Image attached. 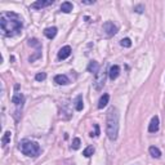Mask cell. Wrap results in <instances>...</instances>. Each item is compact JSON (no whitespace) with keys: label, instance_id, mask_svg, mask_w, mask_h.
I'll return each instance as SVG.
<instances>
[{"label":"cell","instance_id":"cell-1","mask_svg":"<svg viewBox=\"0 0 165 165\" xmlns=\"http://www.w3.org/2000/svg\"><path fill=\"white\" fill-rule=\"evenodd\" d=\"M0 27L5 36H14L22 30V19L16 13H5L0 17Z\"/></svg>","mask_w":165,"mask_h":165},{"label":"cell","instance_id":"cell-2","mask_svg":"<svg viewBox=\"0 0 165 165\" xmlns=\"http://www.w3.org/2000/svg\"><path fill=\"white\" fill-rule=\"evenodd\" d=\"M106 134L111 141L118 138L119 133V111L118 108L112 107L107 114V121H106Z\"/></svg>","mask_w":165,"mask_h":165},{"label":"cell","instance_id":"cell-3","mask_svg":"<svg viewBox=\"0 0 165 165\" xmlns=\"http://www.w3.org/2000/svg\"><path fill=\"white\" fill-rule=\"evenodd\" d=\"M19 150L21 152L26 156H30V157H36L39 156L40 153V146L36 143V142H32L29 139H25L19 143Z\"/></svg>","mask_w":165,"mask_h":165},{"label":"cell","instance_id":"cell-4","mask_svg":"<svg viewBox=\"0 0 165 165\" xmlns=\"http://www.w3.org/2000/svg\"><path fill=\"white\" fill-rule=\"evenodd\" d=\"M106 76H107V72L104 68H100V71L96 74V79H94V82H93V85H94L96 90H101L104 82H106Z\"/></svg>","mask_w":165,"mask_h":165},{"label":"cell","instance_id":"cell-5","mask_svg":"<svg viewBox=\"0 0 165 165\" xmlns=\"http://www.w3.org/2000/svg\"><path fill=\"white\" fill-rule=\"evenodd\" d=\"M23 102H25L23 94L19 92H16L12 97V103H14V106L17 107V112H19V110L22 108V106H23Z\"/></svg>","mask_w":165,"mask_h":165},{"label":"cell","instance_id":"cell-6","mask_svg":"<svg viewBox=\"0 0 165 165\" xmlns=\"http://www.w3.org/2000/svg\"><path fill=\"white\" fill-rule=\"evenodd\" d=\"M103 31L106 32L107 36H114L115 34L118 32V26L114 25V22H106V23H103Z\"/></svg>","mask_w":165,"mask_h":165},{"label":"cell","instance_id":"cell-7","mask_svg":"<svg viewBox=\"0 0 165 165\" xmlns=\"http://www.w3.org/2000/svg\"><path fill=\"white\" fill-rule=\"evenodd\" d=\"M53 4V0H39V2H35L31 4V8L32 9H41V8H45L49 7V5Z\"/></svg>","mask_w":165,"mask_h":165},{"label":"cell","instance_id":"cell-8","mask_svg":"<svg viewBox=\"0 0 165 165\" xmlns=\"http://www.w3.org/2000/svg\"><path fill=\"white\" fill-rule=\"evenodd\" d=\"M70 54H71V47L70 45H65V47H62L61 49H59V52H58V59H66V58H68Z\"/></svg>","mask_w":165,"mask_h":165},{"label":"cell","instance_id":"cell-9","mask_svg":"<svg viewBox=\"0 0 165 165\" xmlns=\"http://www.w3.org/2000/svg\"><path fill=\"white\" fill-rule=\"evenodd\" d=\"M119 74H120V67L118 65H114V66H111L110 67V70H108V76H110V79L111 80H115L119 76Z\"/></svg>","mask_w":165,"mask_h":165},{"label":"cell","instance_id":"cell-10","mask_svg":"<svg viewBox=\"0 0 165 165\" xmlns=\"http://www.w3.org/2000/svg\"><path fill=\"white\" fill-rule=\"evenodd\" d=\"M157 130H159V118L153 116L150 125H148V132H150V133H156Z\"/></svg>","mask_w":165,"mask_h":165},{"label":"cell","instance_id":"cell-11","mask_svg":"<svg viewBox=\"0 0 165 165\" xmlns=\"http://www.w3.org/2000/svg\"><path fill=\"white\" fill-rule=\"evenodd\" d=\"M54 82L58 85H67L70 82V80L66 75H57L56 78H54Z\"/></svg>","mask_w":165,"mask_h":165},{"label":"cell","instance_id":"cell-12","mask_svg":"<svg viewBox=\"0 0 165 165\" xmlns=\"http://www.w3.org/2000/svg\"><path fill=\"white\" fill-rule=\"evenodd\" d=\"M44 35H45L48 39H54L57 35V27H48V29L44 30Z\"/></svg>","mask_w":165,"mask_h":165},{"label":"cell","instance_id":"cell-13","mask_svg":"<svg viewBox=\"0 0 165 165\" xmlns=\"http://www.w3.org/2000/svg\"><path fill=\"white\" fill-rule=\"evenodd\" d=\"M108 100H110V96L107 94V93H104L103 96H101L100 101H98V108H103L104 106H107Z\"/></svg>","mask_w":165,"mask_h":165},{"label":"cell","instance_id":"cell-14","mask_svg":"<svg viewBox=\"0 0 165 165\" xmlns=\"http://www.w3.org/2000/svg\"><path fill=\"white\" fill-rule=\"evenodd\" d=\"M88 71L92 74H97L98 71H100V65H98V62L92 61L89 65H88Z\"/></svg>","mask_w":165,"mask_h":165},{"label":"cell","instance_id":"cell-15","mask_svg":"<svg viewBox=\"0 0 165 165\" xmlns=\"http://www.w3.org/2000/svg\"><path fill=\"white\" fill-rule=\"evenodd\" d=\"M148 151H150V155H151L152 157H155V159H159V157L161 156V151L159 150L157 147H155V146H151Z\"/></svg>","mask_w":165,"mask_h":165},{"label":"cell","instance_id":"cell-16","mask_svg":"<svg viewBox=\"0 0 165 165\" xmlns=\"http://www.w3.org/2000/svg\"><path fill=\"white\" fill-rule=\"evenodd\" d=\"M82 107H84V102H82V97L81 96H78L75 100V108L76 111H81Z\"/></svg>","mask_w":165,"mask_h":165},{"label":"cell","instance_id":"cell-17","mask_svg":"<svg viewBox=\"0 0 165 165\" xmlns=\"http://www.w3.org/2000/svg\"><path fill=\"white\" fill-rule=\"evenodd\" d=\"M61 10L63 13H70L71 10H72V4H71L70 2H65V3H62V5H61Z\"/></svg>","mask_w":165,"mask_h":165},{"label":"cell","instance_id":"cell-18","mask_svg":"<svg viewBox=\"0 0 165 165\" xmlns=\"http://www.w3.org/2000/svg\"><path fill=\"white\" fill-rule=\"evenodd\" d=\"M10 135H12V133H10V132H5V133H4L3 138H2V143H3V146H7L9 142H10Z\"/></svg>","mask_w":165,"mask_h":165},{"label":"cell","instance_id":"cell-19","mask_svg":"<svg viewBox=\"0 0 165 165\" xmlns=\"http://www.w3.org/2000/svg\"><path fill=\"white\" fill-rule=\"evenodd\" d=\"M93 153H94V147H93V146H88L85 150L82 151V155H84L85 157H90Z\"/></svg>","mask_w":165,"mask_h":165},{"label":"cell","instance_id":"cell-20","mask_svg":"<svg viewBox=\"0 0 165 165\" xmlns=\"http://www.w3.org/2000/svg\"><path fill=\"white\" fill-rule=\"evenodd\" d=\"M120 45L124 47V48H130L132 47V41L129 37H125V39H123L121 41H120Z\"/></svg>","mask_w":165,"mask_h":165},{"label":"cell","instance_id":"cell-21","mask_svg":"<svg viewBox=\"0 0 165 165\" xmlns=\"http://www.w3.org/2000/svg\"><path fill=\"white\" fill-rule=\"evenodd\" d=\"M80 145H81L80 138H75L72 141V146H71V148H72V150H78V148H80Z\"/></svg>","mask_w":165,"mask_h":165},{"label":"cell","instance_id":"cell-22","mask_svg":"<svg viewBox=\"0 0 165 165\" xmlns=\"http://www.w3.org/2000/svg\"><path fill=\"white\" fill-rule=\"evenodd\" d=\"M35 79H36L37 81H43V80H45V79H47V74H45V72H39V74H36Z\"/></svg>","mask_w":165,"mask_h":165},{"label":"cell","instance_id":"cell-23","mask_svg":"<svg viewBox=\"0 0 165 165\" xmlns=\"http://www.w3.org/2000/svg\"><path fill=\"white\" fill-rule=\"evenodd\" d=\"M29 44H30V45H32V47H37V48H40V43L37 41L36 39H30V40H29Z\"/></svg>","mask_w":165,"mask_h":165},{"label":"cell","instance_id":"cell-24","mask_svg":"<svg viewBox=\"0 0 165 165\" xmlns=\"http://www.w3.org/2000/svg\"><path fill=\"white\" fill-rule=\"evenodd\" d=\"M134 10L137 13H142L145 10V7H143V5H137V7H134Z\"/></svg>","mask_w":165,"mask_h":165},{"label":"cell","instance_id":"cell-25","mask_svg":"<svg viewBox=\"0 0 165 165\" xmlns=\"http://www.w3.org/2000/svg\"><path fill=\"white\" fill-rule=\"evenodd\" d=\"M94 129H96L94 137H98V135H100V126H98V124H94Z\"/></svg>","mask_w":165,"mask_h":165},{"label":"cell","instance_id":"cell-26","mask_svg":"<svg viewBox=\"0 0 165 165\" xmlns=\"http://www.w3.org/2000/svg\"><path fill=\"white\" fill-rule=\"evenodd\" d=\"M82 4H94V0H82Z\"/></svg>","mask_w":165,"mask_h":165}]
</instances>
